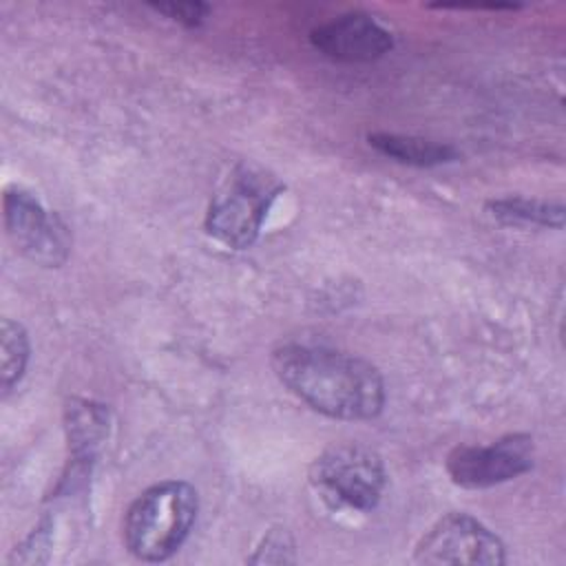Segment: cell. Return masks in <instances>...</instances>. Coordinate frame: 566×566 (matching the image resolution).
Returning <instances> with one entry per match:
<instances>
[{"label": "cell", "mask_w": 566, "mask_h": 566, "mask_svg": "<svg viewBox=\"0 0 566 566\" xmlns=\"http://www.w3.org/2000/svg\"><path fill=\"white\" fill-rule=\"evenodd\" d=\"M29 363V336L24 327L11 318H2L0 325V385L2 394H9L24 376Z\"/></svg>", "instance_id": "8fae6325"}, {"label": "cell", "mask_w": 566, "mask_h": 566, "mask_svg": "<svg viewBox=\"0 0 566 566\" xmlns=\"http://www.w3.org/2000/svg\"><path fill=\"white\" fill-rule=\"evenodd\" d=\"M294 542L290 537V533L285 528H272L263 542L259 544L256 553L250 557V562H259V564H285V562H294Z\"/></svg>", "instance_id": "7c38bea8"}, {"label": "cell", "mask_w": 566, "mask_h": 566, "mask_svg": "<svg viewBox=\"0 0 566 566\" xmlns=\"http://www.w3.org/2000/svg\"><path fill=\"white\" fill-rule=\"evenodd\" d=\"M159 13H166L168 18L186 24V27H197L210 11L208 4L203 2H170V4H153Z\"/></svg>", "instance_id": "4fadbf2b"}, {"label": "cell", "mask_w": 566, "mask_h": 566, "mask_svg": "<svg viewBox=\"0 0 566 566\" xmlns=\"http://www.w3.org/2000/svg\"><path fill=\"white\" fill-rule=\"evenodd\" d=\"M281 190L283 186L261 168H234L208 208V234L234 250L252 245Z\"/></svg>", "instance_id": "3957f363"}, {"label": "cell", "mask_w": 566, "mask_h": 566, "mask_svg": "<svg viewBox=\"0 0 566 566\" xmlns=\"http://www.w3.org/2000/svg\"><path fill=\"white\" fill-rule=\"evenodd\" d=\"M270 363L276 378L323 416L369 420L382 411V376L356 354L325 345L285 343L272 352Z\"/></svg>", "instance_id": "6da1fadb"}, {"label": "cell", "mask_w": 566, "mask_h": 566, "mask_svg": "<svg viewBox=\"0 0 566 566\" xmlns=\"http://www.w3.org/2000/svg\"><path fill=\"white\" fill-rule=\"evenodd\" d=\"M413 559L418 564H504V544L482 522L467 513H449L438 520L418 542Z\"/></svg>", "instance_id": "52a82bcc"}, {"label": "cell", "mask_w": 566, "mask_h": 566, "mask_svg": "<svg viewBox=\"0 0 566 566\" xmlns=\"http://www.w3.org/2000/svg\"><path fill=\"white\" fill-rule=\"evenodd\" d=\"M369 146L378 153L418 168L440 166L458 159V150L451 144L416 137V135H398V133H369Z\"/></svg>", "instance_id": "9c48e42d"}, {"label": "cell", "mask_w": 566, "mask_h": 566, "mask_svg": "<svg viewBox=\"0 0 566 566\" xmlns=\"http://www.w3.org/2000/svg\"><path fill=\"white\" fill-rule=\"evenodd\" d=\"M310 42L323 55L338 62H371L391 51L394 38L371 15L343 13L310 33Z\"/></svg>", "instance_id": "ba28073f"}, {"label": "cell", "mask_w": 566, "mask_h": 566, "mask_svg": "<svg viewBox=\"0 0 566 566\" xmlns=\"http://www.w3.org/2000/svg\"><path fill=\"white\" fill-rule=\"evenodd\" d=\"M533 438L509 433L491 444L455 447L447 458V473L462 489H489L524 475L533 469Z\"/></svg>", "instance_id": "5b68a950"}, {"label": "cell", "mask_w": 566, "mask_h": 566, "mask_svg": "<svg viewBox=\"0 0 566 566\" xmlns=\"http://www.w3.org/2000/svg\"><path fill=\"white\" fill-rule=\"evenodd\" d=\"M310 482L329 506L371 511L385 491L382 458L363 444H334L310 469Z\"/></svg>", "instance_id": "277c9868"}, {"label": "cell", "mask_w": 566, "mask_h": 566, "mask_svg": "<svg viewBox=\"0 0 566 566\" xmlns=\"http://www.w3.org/2000/svg\"><path fill=\"white\" fill-rule=\"evenodd\" d=\"M199 497L184 480H166L148 486L128 506L122 539L142 562H164L175 555L195 526Z\"/></svg>", "instance_id": "7a4b0ae2"}, {"label": "cell", "mask_w": 566, "mask_h": 566, "mask_svg": "<svg viewBox=\"0 0 566 566\" xmlns=\"http://www.w3.org/2000/svg\"><path fill=\"white\" fill-rule=\"evenodd\" d=\"M4 228L15 250L38 265L57 268L69 256L66 226L22 188L4 192Z\"/></svg>", "instance_id": "8992f818"}, {"label": "cell", "mask_w": 566, "mask_h": 566, "mask_svg": "<svg viewBox=\"0 0 566 566\" xmlns=\"http://www.w3.org/2000/svg\"><path fill=\"white\" fill-rule=\"evenodd\" d=\"M489 212L509 226H544V228H562L564 226V206L544 201V199H526V197H506L489 201Z\"/></svg>", "instance_id": "30bf717a"}]
</instances>
